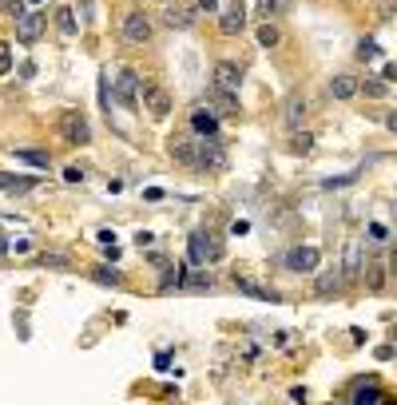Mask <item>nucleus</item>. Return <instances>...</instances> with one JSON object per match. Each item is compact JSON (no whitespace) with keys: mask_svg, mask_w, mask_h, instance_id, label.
Returning <instances> with one entry per match:
<instances>
[{"mask_svg":"<svg viewBox=\"0 0 397 405\" xmlns=\"http://www.w3.org/2000/svg\"><path fill=\"white\" fill-rule=\"evenodd\" d=\"M151 20H147V12L143 8H127L124 12V24H119V36H124V44H131V48H143L147 40H151Z\"/></svg>","mask_w":397,"mask_h":405,"instance_id":"f257e3e1","label":"nucleus"},{"mask_svg":"<svg viewBox=\"0 0 397 405\" xmlns=\"http://www.w3.org/2000/svg\"><path fill=\"white\" fill-rule=\"evenodd\" d=\"M222 259V239L215 230H195L191 235V266H206V262Z\"/></svg>","mask_w":397,"mask_h":405,"instance_id":"f03ea898","label":"nucleus"},{"mask_svg":"<svg viewBox=\"0 0 397 405\" xmlns=\"http://www.w3.org/2000/svg\"><path fill=\"white\" fill-rule=\"evenodd\" d=\"M60 139L72 144V147L92 144V124H88V115L76 112V108H68V112L60 115Z\"/></svg>","mask_w":397,"mask_h":405,"instance_id":"7ed1b4c3","label":"nucleus"},{"mask_svg":"<svg viewBox=\"0 0 397 405\" xmlns=\"http://www.w3.org/2000/svg\"><path fill=\"white\" fill-rule=\"evenodd\" d=\"M195 167L199 171H226V151H222L219 139L195 135Z\"/></svg>","mask_w":397,"mask_h":405,"instance_id":"20e7f679","label":"nucleus"},{"mask_svg":"<svg viewBox=\"0 0 397 405\" xmlns=\"http://www.w3.org/2000/svg\"><path fill=\"white\" fill-rule=\"evenodd\" d=\"M115 103L119 108H135L139 103V72L135 68H124L115 76Z\"/></svg>","mask_w":397,"mask_h":405,"instance_id":"39448f33","label":"nucleus"},{"mask_svg":"<svg viewBox=\"0 0 397 405\" xmlns=\"http://www.w3.org/2000/svg\"><path fill=\"white\" fill-rule=\"evenodd\" d=\"M143 108H147V115H151V119H167V115H171V92H167V88H159V83H147V88H143Z\"/></svg>","mask_w":397,"mask_h":405,"instance_id":"423d86ee","label":"nucleus"},{"mask_svg":"<svg viewBox=\"0 0 397 405\" xmlns=\"http://www.w3.org/2000/svg\"><path fill=\"white\" fill-rule=\"evenodd\" d=\"M48 28V17L44 12H24V17H16V40L20 44H36Z\"/></svg>","mask_w":397,"mask_h":405,"instance_id":"0eeeda50","label":"nucleus"},{"mask_svg":"<svg viewBox=\"0 0 397 405\" xmlns=\"http://www.w3.org/2000/svg\"><path fill=\"white\" fill-rule=\"evenodd\" d=\"M322 255H318V246H294L290 255H286V270H294V275H314Z\"/></svg>","mask_w":397,"mask_h":405,"instance_id":"6e6552de","label":"nucleus"},{"mask_svg":"<svg viewBox=\"0 0 397 405\" xmlns=\"http://www.w3.org/2000/svg\"><path fill=\"white\" fill-rule=\"evenodd\" d=\"M215 88L238 96V88H242V68L231 64V60H219V64H215Z\"/></svg>","mask_w":397,"mask_h":405,"instance_id":"1a4fd4ad","label":"nucleus"},{"mask_svg":"<svg viewBox=\"0 0 397 405\" xmlns=\"http://www.w3.org/2000/svg\"><path fill=\"white\" fill-rule=\"evenodd\" d=\"M219 28H222V36H238L246 28V8H242V0H231V8L219 12Z\"/></svg>","mask_w":397,"mask_h":405,"instance_id":"9d476101","label":"nucleus"},{"mask_svg":"<svg viewBox=\"0 0 397 405\" xmlns=\"http://www.w3.org/2000/svg\"><path fill=\"white\" fill-rule=\"evenodd\" d=\"M191 128H195V135H203V139H219V115L211 112V108H195L191 112Z\"/></svg>","mask_w":397,"mask_h":405,"instance_id":"9b49d317","label":"nucleus"},{"mask_svg":"<svg viewBox=\"0 0 397 405\" xmlns=\"http://www.w3.org/2000/svg\"><path fill=\"white\" fill-rule=\"evenodd\" d=\"M362 270H365L362 243H358V239H349V243H346V262H342V278H346V282H354V278H362Z\"/></svg>","mask_w":397,"mask_h":405,"instance_id":"f8f14e48","label":"nucleus"},{"mask_svg":"<svg viewBox=\"0 0 397 405\" xmlns=\"http://www.w3.org/2000/svg\"><path fill=\"white\" fill-rule=\"evenodd\" d=\"M342 286H346V278H342V266H330V270H322V275H318L314 294H318V298H330V294H338Z\"/></svg>","mask_w":397,"mask_h":405,"instance_id":"ddd939ff","label":"nucleus"},{"mask_svg":"<svg viewBox=\"0 0 397 405\" xmlns=\"http://www.w3.org/2000/svg\"><path fill=\"white\" fill-rule=\"evenodd\" d=\"M206 108L215 115H238V96L231 92H219V88H211V96H206Z\"/></svg>","mask_w":397,"mask_h":405,"instance_id":"4468645a","label":"nucleus"},{"mask_svg":"<svg viewBox=\"0 0 397 405\" xmlns=\"http://www.w3.org/2000/svg\"><path fill=\"white\" fill-rule=\"evenodd\" d=\"M330 96L333 99H354L358 96V80H354V76H333L330 80Z\"/></svg>","mask_w":397,"mask_h":405,"instance_id":"2eb2a0df","label":"nucleus"},{"mask_svg":"<svg viewBox=\"0 0 397 405\" xmlns=\"http://www.w3.org/2000/svg\"><path fill=\"white\" fill-rule=\"evenodd\" d=\"M235 286L242 294H251V298H258V302H278V294L267 290V286H258V282H251V278H235Z\"/></svg>","mask_w":397,"mask_h":405,"instance_id":"dca6fc26","label":"nucleus"},{"mask_svg":"<svg viewBox=\"0 0 397 405\" xmlns=\"http://www.w3.org/2000/svg\"><path fill=\"white\" fill-rule=\"evenodd\" d=\"M306 112H310V103H306V99L302 96H294V99H286V124H290V128H298L302 119H306Z\"/></svg>","mask_w":397,"mask_h":405,"instance_id":"f3484780","label":"nucleus"},{"mask_svg":"<svg viewBox=\"0 0 397 405\" xmlns=\"http://www.w3.org/2000/svg\"><path fill=\"white\" fill-rule=\"evenodd\" d=\"M171 155H175L179 163L195 167V135H187V139H171Z\"/></svg>","mask_w":397,"mask_h":405,"instance_id":"a211bd4d","label":"nucleus"},{"mask_svg":"<svg viewBox=\"0 0 397 405\" xmlns=\"http://www.w3.org/2000/svg\"><path fill=\"white\" fill-rule=\"evenodd\" d=\"M16 159L28 163V167H52V155L48 151H32V147H16Z\"/></svg>","mask_w":397,"mask_h":405,"instance_id":"6ab92c4d","label":"nucleus"},{"mask_svg":"<svg viewBox=\"0 0 397 405\" xmlns=\"http://www.w3.org/2000/svg\"><path fill=\"white\" fill-rule=\"evenodd\" d=\"M56 28H60L64 36H76L79 24H76V8H56Z\"/></svg>","mask_w":397,"mask_h":405,"instance_id":"aec40b11","label":"nucleus"},{"mask_svg":"<svg viewBox=\"0 0 397 405\" xmlns=\"http://www.w3.org/2000/svg\"><path fill=\"white\" fill-rule=\"evenodd\" d=\"M167 24H171V28H191V24H195V12H191V8H167Z\"/></svg>","mask_w":397,"mask_h":405,"instance_id":"412c9836","label":"nucleus"},{"mask_svg":"<svg viewBox=\"0 0 397 405\" xmlns=\"http://www.w3.org/2000/svg\"><path fill=\"white\" fill-rule=\"evenodd\" d=\"M290 8V0H258V17L270 20V17H278V12H286Z\"/></svg>","mask_w":397,"mask_h":405,"instance_id":"4be33fe9","label":"nucleus"},{"mask_svg":"<svg viewBox=\"0 0 397 405\" xmlns=\"http://www.w3.org/2000/svg\"><path fill=\"white\" fill-rule=\"evenodd\" d=\"M365 282H369V290H381V286H385V270H381V262H369V266H365Z\"/></svg>","mask_w":397,"mask_h":405,"instance_id":"5701e85b","label":"nucleus"},{"mask_svg":"<svg viewBox=\"0 0 397 405\" xmlns=\"http://www.w3.org/2000/svg\"><path fill=\"white\" fill-rule=\"evenodd\" d=\"M278 40H282V32H278V28H274V24H262V28H258V44H262V48H274V44H278Z\"/></svg>","mask_w":397,"mask_h":405,"instance_id":"b1692460","label":"nucleus"},{"mask_svg":"<svg viewBox=\"0 0 397 405\" xmlns=\"http://www.w3.org/2000/svg\"><path fill=\"white\" fill-rule=\"evenodd\" d=\"M92 278H95V282H104V286H119V282H124V275H119V270H104V266H99V270H92Z\"/></svg>","mask_w":397,"mask_h":405,"instance_id":"393cba45","label":"nucleus"},{"mask_svg":"<svg viewBox=\"0 0 397 405\" xmlns=\"http://www.w3.org/2000/svg\"><path fill=\"white\" fill-rule=\"evenodd\" d=\"M378 393H381L378 386H365V389H358V393H354V405H378Z\"/></svg>","mask_w":397,"mask_h":405,"instance_id":"a878e982","label":"nucleus"},{"mask_svg":"<svg viewBox=\"0 0 397 405\" xmlns=\"http://www.w3.org/2000/svg\"><path fill=\"white\" fill-rule=\"evenodd\" d=\"M294 151H298V155H310V147H314V135H306V131H294Z\"/></svg>","mask_w":397,"mask_h":405,"instance_id":"bb28decb","label":"nucleus"},{"mask_svg":"<svg viewBox=\"0 0 397 405\" xmlns=\"http://www.w3.org/2000/svg\"><path fill=\"white\" fill-rule=\"evenodd\" d=\"M358 56H362L365 64H369V60H378V56H381V48L374 44V40H362V44H358Z\"/></svg>","mask_w":397,"mask_h":405,"instance_id":"cd10ccee","label":"nucleus"},{"mask_svg":"<svg viewBox=\"0 0 397 405\" xmlns=\"http://www.w3.org/2000/svg\"><path fill=\"white\" fill-rule=\"evenodd\" d=\"M8 72H12V48L0 40V76H8Z\"/></svg>","mask_w":397,"mask_h":405,"instance_id":"c85d7f7f","label":"nucleus"},{"mask_svg":"<svg viewBox=\"0 0 397 405\" xmlns=\"http://www.w3.org/2000/svg\"><path fill=\"white\" fill-rule=\"evenodd\" d=\"M358 179V171H346V175H338V179H326L322 187H346V183H354Z\"/></svg>","mask_w":397,"mask_h":405,"instance_id":"c756f323","label":"nucleus"},{"mask_svg":"<svg viewBox=\"0 0 397 405\" xmlns=\"http://www.w3.org/2000/svg\"><path fill=\"white\" fill-rule=\"evenodd\" d=\"M0 12H12V17H24V4H20V0H0Z\"/></svg>","mask_w":397,"mask_h":405,"instance_id":"7c9ffc66","label":"nucleus"},{"mask_svg":"<svg viewBox=\"0 0 397 405\" xmlns=\"http://www.w3.org/2000/svg\"><path fill=\"white\" fill-rule=\"evenodd\" d=\"M84 175H88L84 167H64V179H68V183H84Z\"/></svg>","mask_w":397,"mask_h":405,"instance_id":"2f4dec72","label":"nucleus"},{"mask_svg":"<svg viewBox=\"0 0 397 405\" xmlns=\"http://www.w3.org/2000/svg\"><path fill=\"white\" fill-rule=\"evenodd\" d=\"M369 239H374V243H385V239H389V230L381 227V223H369Z\"/></svg>","mask_w":397,"mask_h":405,"instance_id":"473e14b6","label":"nucleus"},{"mask_svg":"<svg viewBox=\"0 0 397 405\" xmlns=\"http://www.w3.org/2000/svg\"><path fill=\"white\" fill-rule=\"evenodd\" d=\"M365 96H385V80H369L365 83Z\"/></svg>","mask_w":397,"mask_h":405,"instance_id":"72a5a7b5","label":"nucleus"},{"mask_svg":"<svg viewBox=\"0 0 397 405\" xmlns=\"http://www.w3.org/2000/svg\"><path fill=\"white\" fill-rule=\"evenodd\" d=\"M16 187V175H8V171H0V191H12Z\"/></svg>","mask_w":397,"mask_h":405,"instance_id":"f704fd0d","label":"nucleus"},{"mask_svg":"<svg viewBox=\"0 0 397 405\" xmlns=\"http://www.w3.org/2000/svg\"><path fill=\"white\" fill-rule=\"evenodd\" d=\"M381 80L394 83V80H397V64H385V68H381Z\"/></svg>","mask_w":397,"mask_h":405,"instance_id":"c9c22d12","label":"nucleus"},{"mask_svg":"<svg viewBox=\"0 0 397 405\" xmlns=\"http://www.w3.org/2000/svg\"><path fill=\"white\" fill-rule=\"evenodd\" d=\"M40 262H44V266H56V270H60V266H64V259H60V255H44V259H40Z\"/></svg>","mask_w":397,"mask_h":405,"instance_id":"e433bc0d","label":"nucleus"},{"mask_svg":"<svg viewBox=\"0 0 397 405\" xmlns=\"http://www.w3.org/2000/svg\"><path fill=\"white\" fill-rule=\"evenodd\" d=\"M135 246H139V250H143V246H151V235H147V230H139V235H135Z\"/></svg>","mask_w":397,"mask_h":405,"instance_id":"4c0bfd02","label":"nucleus"},{"mask_svg":"<svg viewBox=\"0 0 397 405\" xmlns=\"http://www.w3.org/2000/svg\"><path fill=\"white\" fill-rule=\"evenodd\" d=\"M199 4H203L206 12H219V0H199Z\"/></svg>","mask_w":397,"mask_h":405,"instance_id":"58836bf2","label":"nucleus"},{"mask_svg":"<svg viewBox=\"0 0 397 405\" xmlns=\"http://www.w3.org/2000/svg\"><path fill=\"white\" fill-rule=\"evenodd\" d=\"M389 270H394V278H397V250L389 255Z\"/></svg>","mask_w":397,"mask_h":405,"instance_id":"ea45409f","label":"nucleus"},{"mask_svg":"<svg viewBox=\"0 0 397 405\" xmlns=\"http://www.w3.org/2000/svg\"><path fill=\"white\" fill-rule=\"evenodd\" d=\"M389 131H397V112H394V115H389Z\"/></svg>","mask_w":397,"mask_h":405,"instance_id":"a19ab883","label":"nucleus"}]
</instances>
